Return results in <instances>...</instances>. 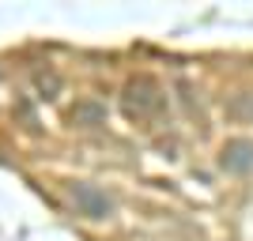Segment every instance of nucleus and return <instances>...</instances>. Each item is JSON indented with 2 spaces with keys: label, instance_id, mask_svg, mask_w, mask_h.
<instances>
[{
  "label": "nucleus",
  "instance_id": "f257e3e1",
  "mask_svg": "<svg viewBox=\"0 0 253 241\" xmlns=\"http://www.w3.org/2000/svg\"><path fill=\"white\" fill-rule=\"evenodd\" d=\"M68 196H72V204L80 207V215H87V219H106V215L114 211L110 196H106L102 189H95V185H87V181L68 185Z\"/></svg>",
  "mask_w": 253,
  "mask_h": 241
},
{
  "label": "nucleus",
  "instance_id": "7ed1b4c3",
  "mask_svg": "<svg viewBox=\"0 0 253 241\" xmlns=\"http://www.w3.org/2000/svg\"><path fill=\"white\" fill-rule=\"evenodd\" d=\"M219 166L227 173H250L253 170V139H231V143H223Z\"/></svg>",
  "mask_w": 253,
  "mask_h": 241
},
{
  "label": "nucleus",
  "instance_id": "f03ea898",
  "mask_svg": "<svg viewBox=\"0 0 253 241\" xmlns=\"http://www.w3.org/2000/svg\"><path fill=\"white\" fill-rule=\"evenodd\" d=\"M159 105H163V95H159V87L151 83L148 75H140V79H132V83L125 87V109L136 117H148L155 113Z\"/></svg>",
  "mask_w": 253,
  "mask_h": 241
}]
</instances>
